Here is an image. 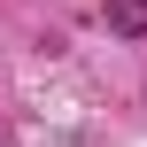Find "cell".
Returning a JSON list of instances; mask_svg holds the SVG:
<instances>
[{"label":"cell","instance_id":"1","mask_svg":"<svg viewBox=\"0 0 147 147\" xmlns=\"http://www.w3.org/2000/svg\"><path fill=\"white\" fill-rule=\"evenodd\" d=\"M101 23H109L116 39H147V0H109V8H101Z\"/></svg>","mask_w":147,"mask_h":147}]
</instances>
